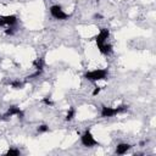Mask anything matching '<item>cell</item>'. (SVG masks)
Wrapping results in <instances>:
<instances>
[{
	"label": "cell",
	"instance_id": "obj_5",
	"mask_svg": "<svg viewBox=\"0 0 156 156\" xmlns=\"http://www.w3.org/2000/svg\"><path fill=\"white\" fill-rule=\"evenodd\" d=\"M108 37H110V30L107 28H101L100 32H99V34L94 38L95 41H96V45H100V44L106 43V40L108 39Z\"/></svg>",
	"mask_w": 156,
	"mask_h": 156
},
{
	"label": "cell",
	"instance_id": "obj_3",
	"mask_svg": "<svg viewBox=\"0 0 156 156\" xmlns=\"http://www.w3.org/2000/svg\"><path fill=\"white\" fill-rule=\"evenodd\" d=\"M50 13H51V16H52L55 20H61V21L67 20V18L69 17V15L66 13V12L62 10V7H61L60 5H52V6L50 7Z\"/></svg>",
	"mask_w": 156,
	"mask_h": 156
},
{
	"label": "cell",
	"instance_id": "obj_15",
	"mask_svg": "<svg viewBox=\"0 0 156 156\" xmlns=\"http://www.w3.org/2000/svg\"><path fill=\"white\" fill-rule=\"evenodd\" d=\"M15 33V28H13V26H7V28L5 29V34H7V35H12Z\"/></svg>",
	"mask_w": 156,
	"mask_h": 156
},
{
	"label": "cell",
	"instance_id": "obj_2",
	"mask_svg": "<svg viewBox=\"0 0 156 156\" xmlns=\"http://www.w3.org/2000/svg\"><path fill=\"white\" fill-rule=\"evenodd\" d=\"M80 143H82V145L85 146V147H91V146L99 145V143L94 139V136H93V134L90 133L89 129H87V130L82 134V136H80Z\"/></svg>",
	"mask_w": 156,
	"mask_h": 156
},
{
	"label": "cell",
	"instance_id": "obj_9",
	"mask_svg": "<svg viewBox=\"0 0 156 156\" xmlns=\"http://www.w3.org/2000/svg\"><path fill=\"white\" fill-rule=\"evenodd\" d=\"M130 147H132V146H130L129 144H127V143H121V144H118L117 147H116V154H117V155H124Z\"/></svg>",
	"mask_w": 156,
	"mask_h": 156
},
{
	"label": "cell",
	"instance_id": "obj_11",
	"mask_svg": "<svg viewBox=\"0 0 156 156\" xmlns=\"http://www.w3.org/2000/svg\"><path fill=\"white\" fill-rule=\"evenodd\" d=\"M74 115H76V108L69 107L68 111H67V115H66V121H72L74 118Z\"/></svg>",
	"mask_w": 156,
	"mask_h": 156
},
{
	"label": "cell",
	"instance_id": "obj_13",
	"mask_svg": "<svg viewBox=\"0 0 156 156\" xmlns=\"http://www.w3.org/2000/svg\"><path fill=\"white\" fill-rule=\"evenodd\" d=\"M23 85H24V83H23V82H20V80H13V82H11V87H12L13 89H21Z\"/></svg>",
	"mask_w": 156,
	"mask_h": 156
},
{
	"label": "cell",
	"instance_id": "obj_14",
	"mask_svg": "<svg viewBox=\"0 0 156 156\" xmlns=\"http://www.w3.org/2000/svg\"><path fill=\"white\" fill-rule=\"evenodd\" d=\"M37 130H38L39 133H46V132L49 130V127H48L46 124H40V126L37 128Z\"/></svg>",
	"mask_w": 156,
	"mask_h": 156
},
{
	"label": "cell",
	"instance_id": "obj_16",
	"mask_svg": "<svg viewBox=\"0 0 156 156\" xmlns=\"http://www.w3.org/2000/svg\"><path fill=\"white\" fill-rule=\"evenodd\" d=\"M43 102H44L45 105H48V106H52V105H54V102H52L49 98H44V99H43Z\"/></svg>",
	"mask_w": 156,
	"mask_h": 156
},
{
	"label": "cell",
	"instance_id": "obj_1",
	"mask_svg": "<svg viewBox=\"0 0 156 156\" xmlns=\"http://www.w3.org/2000/svg\"><path fill=\"white\" fill-rule=\"evenodd\" d=\"M106 77H107V69H105V68H98L94 71H89L84 74V78L88 80H91V82L102 80V79H106Z\"/></svg>",
	"mask_w": 156,
	"mask_h": 156
},
{
	"label": "cell",
	"instance_id": "obj_7",
	"mask_svg": "<svg viewBox=\"0 0 156 156\" xmlns=\"http://www.w3.org/2000/svg\"><path fill=\"white\" fill-rule=\"evenodd\" d=\"M117 113H118L117 107L113 108V107H107V106H102V107H101V112H100L101 117H104V118L113 117V116H116Z\"/></svg>",
	"mask_w": 156,
	"mask_h": 156
},
{
	"label": "cell",
	"instance_id": "obj_6",
	"mask_svg": "<svg viewBox=\"0 0 156 156\" xmlns=\"http://www.w3.org/2000/svg\"><path fill=\"white\" fill-rule=\"evenodd\" d=\"M17 23V17L15 15L0 16V27L2 26H15Z\"/></svg>",
	"mask_w": 156,
	"mask_h": 156
},
{
	"label": "cell",
	"instance_id": "obj_10",
	"mask_svg": "<svg viewBox=\"0 0 156 156\" xmlns=\"http://www.w3.org/2000/svg\"><path fill=\"white\" fill-rule=\"evenodd\" d=\"M33 65H34V67H35L37 69L43 71V68H44V58H37V60L33 62Z\"/></svg>",
	"mask_w": 156,
	"mask_h": 156
},
{
	"label": "cell",
	"instance_id": "obj_17",
	"mask_svg": "<svg viewBox=\"0 0 156 156\" xmlns=\"http://www.w3.org/2000/svg\"><path fill=\"white\" fill-rule=\"evenodd\" d=\"M100 90H101V88H100V87H96V88L94 89V91H93V95H94V96H96V95L100 93Z\"/></svg>",
	"mask_w": 156,
	"mask_h": 156
},
{
	"label": "cell",
	"instance_id": "obj_4",
	"mask_svg": "<svg viewBox=\"0 0 156 156\" xmlns=\"http://www.w3.org/2000/svg\"><path fill=\"white\" fill-rule=\"evenodd\" d=\"M12 116H17L18 118H23L24 113H23V111H22L20 107H17V106H10V107H9V110H7V112H6L2 117H0V118L2 119V118L12 117Z\"/></svg>",
	"mask_w": 156,
	"mask_h": 156
},
{
	"label": "cell",
	"instance_id": "obj_12",
	"mask_svg": "<svg viewBox=\"0 0 156 156\" xmlns=\"http://www.w3.org/2000/svg\"><path fill=\"white\" fill-rule=\"evenodd\" d=\"M6 155H7V156H18V155H21V152H20L18 149H13V147H11V149L7 150Z\"/></svg>",
	"mask_w": 156,
	"mask_h": 156
},
{
	"label": "cell",
	"instance_id": "obj_8",
	"mask_svg": "<svg viewBox=\"0 0 156 156\" xmlns=\"http://www.w3.org/2000/svg\"><path fill=\"white\" fill-rule=\"evenodd\" d=\"M98 49H99V51L102 55H108V54L112 52V45L111 44H107V43H104V44L98 45Z\"/></svg>",
	"mask_w": 156,
	"mask_h": 156
}]
</instances>
